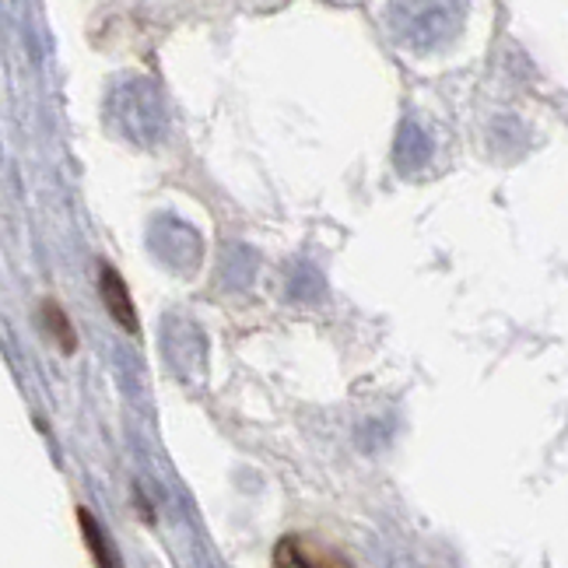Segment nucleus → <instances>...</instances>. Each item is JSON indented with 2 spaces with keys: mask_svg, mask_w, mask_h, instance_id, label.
Returning <instances> with one entry per match:
<instances>
[{
  "mask_svg": "<svg viewBox=\"0 0 568 568\" xmlns=\"http://www.w3.org/2000/svg\"><path fill=\"white\" fill-rule=\"evenodd\" d=\"M274 568H355V561L310 534H288L274 548Z\"/></svg>",
  "mask_w": 568,
  "mask_h": 568,
  "instance_id": "nucleus-1",
  "label": "nucleus"
},
{
  "mask_svg": "<svg viewBox=\"0 0 568 568\" xmlns=\"http://www.w3.org/2000/svg\"><path fill=\"white\" fill-rule=\"evenodd\" d=\"M99 295H102L105 313L116 320L120 331L130 334V337H138V334H141L138 305H134V298H130L126 281L120 277V271H116L113 264H109V260H102V264H99Z\"/></svg>",
  "mask_w": 568,
  "mask_h": 568,
  "instance_id": "nucleus-2",
  "label": "nucleus"
},
{
  "mask_svg": "<svg viewBox=\"0 0 568 568\" xmlns=\"http://www.w3.org/2000/svg\"><path fill=\"white\" fill-rule=\"evenodd\" d=\"M39 316H42V331L50 334V341L60 347L63 355H74L78 352V334H74V326L68 320V313L60 310V302L47 298L39 305Z\"/></svg>",
  "mask_w": 568,
  "mask_h": 568,
  "instance_id": "nucleus-3",
  "label": "nucleus"
},
{
  "mask_svg": "<svg viewBox=\"0 0 568 568\" xmlns=\"http://www.w3.org/2000/svg\"><path fill=\"white\" fill-rule=\"evenodd\" d=\"M78 523H81L84 544H89V551L95 558V568H116V558H113V551H109L105 534H102V527L95 523V516L89 509H78Z\"/></svg>",
  "mask_w": 568,
  "mask_h": 568,
  "instance_id": "nucleus-4",
  "label": "nucleus"
}]
</instances>
